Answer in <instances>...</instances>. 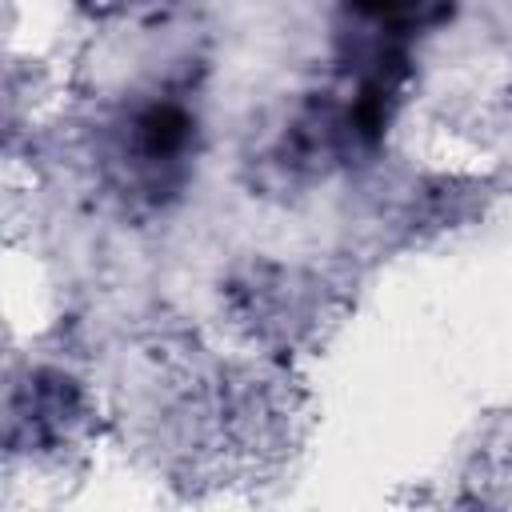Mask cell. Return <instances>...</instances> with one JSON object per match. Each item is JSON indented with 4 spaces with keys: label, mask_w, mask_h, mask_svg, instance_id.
<instances>
[{
    "label": "cell",
    "mask_w": 512,
    "mask_h": 512,
    "mask_svg": "<svg viewBox=\"0 0 512 512\" xmlns=\"http://www.w3.org/2000/svg\"><path fill=\"white\" fill-rule=\"evenodd\" d=\"M196 156V108L180 92L124 104L104 128V176L116 196L156 208L180 192Z\"/></svg>",
    "instance_id": "1"
},
{
    "label": "cell",
    "mask_w": 512,
    "mask_h": 512,
    "mask_svg": "<svg viewBox=\"0 0 512 512\" xmlns=\"http://www.w3.org/2000/svg\"><path fill=\"white\" fill-rule=\"evenodd\" d=\"M84 404L64 376H36L28 384L24 400L12 404V452H32V456H52L68 452L76 436L84 432Z\"/></svg>",
    "instance_id": "2"
},
{
    "label": "cell",
    "mask_w": 512,
    "mask_h": 512,
    "mask_svg": "<svg viewBox=\"0 0 512 512\" xmlns=\"http://www.w3.org/2000/svg\"><path fill=\"white\" fill-rule=\"evenodd\" d=\"M84 4H92L96 12H144V8H156L164 0H84Z\"/></svg>",
    "instance_id": "3"
}]
</instances>
